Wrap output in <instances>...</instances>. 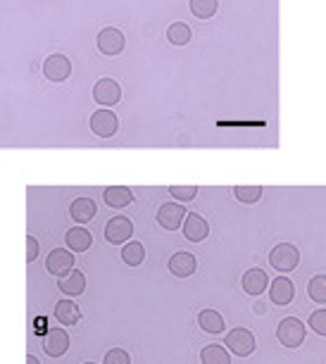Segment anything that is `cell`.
Masks as SVG:
<instances>
[{
	"label": "cell",
	"instance_id": "obj_1",
	"mask_svg": "<svg viewBox=\"0 0 326 364\" xmlns=\"http://www.w3.org/2000/svg\"><path fill=\"white\" fill-rule=\"evenodd\" d=\"M269 264L274 267L276 272L290 274L300 264V252H298L293 243H276L274 248L269 250Z\"/></svg>",
	"mask_w": 326,
	"mask_h": 364
},
{
	"label": "cell",
	"instance_id": "obj_2",
	"mask_svg": "<svg viewBox=\"0 0 326 364\" xmlns=\"http://www.w3.org/2000/svg\"><path fill=\"white\" fill-rule=\"evenodd\" d=\"M224 343H227V348L231 350V353L239 355V357H250L257 348L255 333L250 331V328H243V326L231 328V331L224 336Z\"/></svg>",
	"mask_w": 326,
	"mask_h": 364
},
{
	"label": "cell",
	"instance_id": "obj_3",
	"mask_svg": "<svg viewBox=\"0 0 326 364\" xmlns=\"http://www.w3.org/2000/svg\"><path fill=\"white\" fill-rule=\"evenodd\" d=\"M305 333H308L305 331V324L295 317L281 319L276 326V338L281 346H286V348H300L305 343Z\"/></svg>",
	"mask_w": 326,
	"mask_h": 364
},
{
	"label": "cell",
	"instance_id": "obj_4",
	"mask_svg": "<svg viewBox=\"0 0 326 364\" xmlns=\"http://www.w3.org/2000/svg\"><path fill=\"white\" fill-rule=\"evenodd\" d=\"M96 46H98V50L105 55V58H117V55L124 53L126 38H124V33L117 29V26H105L103 31H98Z\"/></svg>",
	"mask_w": 326,
	"mask_h": 364
},
{
	"label": "cell",
	"instance_id": "obj_5",
	"mask_svg": "<svg viewBox=\"0 0 326 364\" xmlns=\"http://www.w3.org/2000/svg\"><path fill=\"white\" fill-rule=\"evenodd\" d=\"M91 132L98 136V139H112L114 134L119 132V117L112 112V109H98V112L91 114Z\"/></svg>",
	"mask_w": 326,
	"mask_h": 364
},
{
	"label": "cell",
	"instance_id": "obj_6",
	"mask_svg": "<svg viewBox=\"0 0 326 364\" xmlns=\"http://www.w3.org/2000/svg\"><path fill=\"white\" fill-rule=\"evenodd\" d=\"M134 236V224L129 217H112L110 222L105 224V240L112 245H121L126 240H131Z\"/></svg>",
	"mask_w": 326,
	"mask_h": 364
},
{
	"label": "cell",
	"instance_id": "obj_7",
	"mask_svg": "<svg viewBox=\"0 0 326 364\" xmlns=\"http://www.w3.org/2000/svg\"><path fill=\"white\" fill-rule=\"evenodd\" d=\"M93 100L103 107H112L121 100V86L114 79H98L93 86Z\"/></svg>",
	"mask_w": 326,
	"mask_h": 364
},
{
	"label": "cell",
	"instance_id": "obj_8",
	"mask_svg": "<svg viewBox=\"0 0 326 364\" xmlns=\"http://www.w3.org/2000/svg\"><path fill=\"white\" fill-rule=\"evenodd\" d=\"M183 222H186V208L181 203H165L158 210V224L167 231H176L181 229Z\"/></svg>",
	"mask_w": 326,
	"mask_h": 364
},
{
	"label": "cell",
	"instance_id": "obj_9",
	"mask_svg": "<svg viewBox=\"0 0 326 364\" xmlns=\"http://www.w3.org/2000/svg\"><path fill=\"white\" fill-rule=\"evenodd\" d=\"M72 74V63L65 55H50L43 63V77L53 81V84H63V81L70 79Z\"/></svg>",
	"mask_w": 326,
	"mask_h": 364
},
{
	"label": "cell",
	"instance_id": "obj_10",
	"mask_svg": "<svg viewBox=\"0 0 326 364\" xmlns=\"http://www.w3.org/2000/svg\"><path fill=\"white\" fill-rule=\"evenodd\" d=\"M295 298V284L288 277H276L269 284V302H274L278 307L290 305Z\"/></svg>",
	"mask_w": 326,
	"mask_h": 364
},
{
	"label": "cell",
	"instance_id": "obj_11",
	"mask_svg": "<svg viewBox=\"0 0 326 364\" xmlns=\"http://www.w3.org/2000/svg\"><path fill=\"white\" fill-rule=\"evenodd\" d=\"M43 350L50 357H63L70 350V333L65 328H48L43 336Z\"/></svg>",
	"mask_w": 326,
	"mask_h": 364
},
{
	"label": "cell",
	"instance_id": "obj_12",
	"mask_svg": "<svg viewBox=\"0 0 326 364\" xmlns=\"http://www.w3.org/2000/svg\"><path fill=\"white\" fill-rule=\"evenodd\" d=\"M169 272L174 274L176 279H188V277H193L195 269H198V259H195L191 252H174L172 257H169Z\"/></svg>",
	"mask_w": 326,
	"mask_h": 364
},
{
	"label": "cell",
	"instance_id": "obj_13",
	"mask_svg": "<svg viewBox=\"0 0 326 364\" xmlns=\"http://www.w3.org/2000/svg\"><path fill=\"white\" fill-rule=\"evenodd\" d=\"M45 269H48V274H53V277H65V274H70L74 269V257L70 250H63V248H55L50 250L48 259H45Z\"/></svg>",
	"mask_w": 326,
	"mask_h": 364
},
{
	"label": "cell",
	"instance_id": "obj_14",
	"mask_svg": "<svg viewBox=\"0 0 326 364\" xmlns=\"http://www.w3.org/2000/svg\"><path fill=\"white\" fill-rule=\"evenodd\" d=\"M241 284H243V291L248 295H253V298H257V295H262L269 288V277L264 274V269H260V267H253V269H248L243 274Z\"/></svg>",
	"mask_w": 326,
	"mask_h": 364
},
{
	"label": "cell",
	"instance_id": "obj_15",
	"mask_svg": "<svg viewBox=\"0 0 326 364\" xmlns=\"http://www.w3.org/2000/svg\"><path fill=\"white\" fill-rule=\"evenodd\" d=\"M181 229L186 240H191V243H202L210 236V224L200 215H193V212L186 215V222H183Z\"/></svg>",
	"mask_w": 326,
	"mask_h": 364
},
{
	"label": "cell",
	"instance_id": "obj_16",
	"mask_svg": "<svg viewBox=\"0 0 326 364\" xmlns=\"http://www.w3.org/2000/svg\"><path fill=\"white\" fill-rule=\"evenodd\" d=\"M58 288L63 291L65 295H70V298H77L86 291V277L84 272L79 269H72L70 274H65V277L58 279Z\"/></svg>",
	"mask_w": 326,
	"mask_h": 364
},
{
	"label": "cell",
	"instance_id": "obj_17",
	"mask_svg": "<svg viewBox=\"0 0 326 364\" xmlns=\"http://www.w3.org/2000/svg\"><path fill=\"white\" fill-rule=\"evenodd\" d=\"M65 240H67V248L74 250V252H86L88 248H91L93 243V236L91 231L84 229V226H72L70 231L65 233Z\"/></svg>",
	"mask_w": 326,
	"mask_h": 364
},
{
	"label": "cell",
	"instance_id": "obj_18",
	"mask_svg": "<svg viewBox=\"0 0 326 364\" xmlns=\"http://www.w3.org/2000/svg\"><path fill=\"white\" fill-rule=\"evenodd\" d=\"M96 212H98V205L96 200H91V198H77V200L70 205V215L74 222H79V224L91 222V219L96 217Z\"/></svg>",
	"mask_w": 326,
	"mask_h": 364
},
{
	"label": "cell",
	"instance_id": "obj_19",
	"mask_svg": "<svg viewBox=\"0 0 326 364\" xmlns=\"http://www.w3.org/2000/svg\"><path fill=\"white\" fill-rule=\"evenodd\" d=\"M198 326L210 336H217V333L227 331V321H224V317L217 310H210V307L198 314Z\"/></svg>",
	"mask_w": 326,
	"mask_h": 364
},
{
	"label": "cell",
	"instance_id": "obj_20",
	"mask_svg": "<svg viewBox=\"0 0 326 364\" xmlns=\"http://www.w3.org/2000/svg\"><path fill=\"white\" fill-rule=\"evenodd\" d=\"M53 317H55L63 326H74V324H79L81 310L77 307V302H74V300H60L58 305H55V312H53Z\"/></svg>",
	"mask_w": 326,
	"mask_h": 364
},
{
	"label": "cell",
	"instance_id": "obj_21",
	"mask_svg": "<svg viewBox=\"0 0 326 364\" xmlns=\"http://www.w3.org/2000/svg\"><path fill=\"white\" fill-rule=\"evenodd\" d=\"M103 200L105 205H110V208L119 210L134 203V193H131V188H126V186H107L103 191Z\"/></svg>",
	"mask_w": 326,
	"mask_h": 364
},
{
	"label": "cell",
	"instance_id": "obj_22",
	"mask_svg": "<svg viewBox=\"0 0 326 364\" xmlns=\"http://www.w3.org/2000/svg\"><path fill=\"white\" fill-rule=\"evenodd\" d=\"M193 38V29L186 22H174L167 26V41L172 46H188Z\"/></svg>",
	"mask_w": 326,
	"mask_h": 364
},
{
	"label": "cell",
	"instance_id": "obj_23",
	"mask_svg": "<svg viewBox=\"0 0 326 364\" xmlns=\"http://www.w3.org/2000/svg\"><path fill=\"white\" fill-rule=\"evenodd\" d=\"M121 259L129 264V267H141L146 259V248L141 240H129L124 243V248H121Z\"/></svg>",
	"mask_w": 326,
	"mask_h": 364
},
{
	"label": "cell",
	"instance_id": "obj_24",
	"mask_svg": "<svg viewBox=\"0 0 326 364\" xmlns=\"http://www.w3.org/2000/svg\"><path fill=\"white\" fill-rule=\"evenodd\" d=\"M200 362L202 364H231V355L224 346H205L200 350Z\"/></svg>",
	"mask_w": 326,
	"mask_h": 364
},
{
	"label": "cell",
	"instance_id": "obj_25",
	"mask_svg": "<svg viewBox=\"0 0 326 364\" xmlns=\"http://www.w3.org/2000/svg\"><path fill=\"white\" fill-rule=\"evenodd\" d=\"M188 10L198 19H212L217 15V10H219V0H191Z\"/></svg>",
	"mask_w": 326,
	"mask_h": 364
},
{
	"label": "cell",
	"instance_id": "obj_26",
	"mask_svg": "<svg viewBox=\"0 0 326 364\" xmlns=\"http://www.w3.org/2000/svg\"><path fill=\"white\" fill-rule=\"evenodd\" d=\"M308 295H310V300L324 305V302H326V274H315V277L310 279Z\"/></svg>",
	"mask_w": 326,
	"mask_h": 364
},
{
	"label": "cell",
	"instance_id": "obj_27",
	"mask_svg": "<svg viewBox=\"0 0 326 364\" xmlns=\"http://www.w3.org/2000/svg\"><path fill=\"white\" fill-rule=\"evenodd\" d=\"M234 196L243 205H255L262 198V186H234Z\"/></svg>",
	"mask_w": 326,
	"mask_h": 364
},
{
	"label": "cell",
	"instance_id": "obj_28",
	"mask_svg": "<svg viewBox=\"0 0 326 364\" xmlns=\"http://www.w3.org/2000/svg\"><path fill=\"white\" fill-rule=\"evenodd\" d=\"M308 324H310L312 331L319 333V336H324V338H326V307L312 312V314H310V319H308Z\"/></svg>",
	"mask_w": 326,
	"mask_h": 364
},
{
	"label": "cell",
	"instance_id": "obj_29",
	"mask_svg": "<svg viewBox=\"0 0 326 364\" xmlns=\"http://www.w3.org/2000/svg\"><path fill=\"white\" fill-rule=\"evenodd\" d=\"M169 193H172L179 203H191L193 198L198 196V186H195V183H191V186H172Z\"/></svg>",
	"mask_w": 326,
	"mask_h": 364
},
{
	"label": "cell",
	"instance_id": "obj_30",
	"mask_svg": "<svg viewBox=\"0 0 326 364\" xmlns=\"http://www.w3.org/2000/svg\"><path fill=\"white\" fill-rule=\"evenodd\" d=\"M105 364H131V355L121 348H112L110 353L105 355Z\"/></svg>",
	"mask_w": 326,
	"mask_h": 364
},
{
	"label": "cell",
	"instance_id": "obj_31",
	"mask_svg": "<svg viewBox=\"0 0 326 364\" xmlns=\"http://www.w3.org/2000/svg\"><path fill=\"white\" fill-rule=\"evenodd\" d=\"M38 257V240L33 236H26V262H33Z\"/></svg>",
	"mask_w": 326,
	"mask_h": 364
},
{
	"label": "cell",
	"instance_id": "obj_32",
	"mask_svg": "<svg viewBox=\"0 0 326 364\" xmlns=\"http://www.w3.org/2000/svg\"><path fill=\"white\" fill-rule=\"evenodd\" d=\"M26 364H40L33 355H26Z\"/></svg>",
	"mask_w": 326,
	"mask_h": 364
},
{
	"label": "cell",
	"instance_id": "obj_33",
	"mask_svg": "<svg viewBox=\"0 0 326 364\" xmlns=\"http://www.w3.org/2000/svg\"><path fill=\"white\" fill-rule=\"evenodd\" d=\"M255 312H260V314L264 312V305H262V302H255Z\"/></svg>",
	"mask_w": 326,
	"mask_h": 364
},
{
	"label": "cell",
	"instance_id": "obj_34",
	"mask_svg": "<svg viewBox=\"0 0 326 364\" xmlns=\"http://www.w3.org/2000/svg\"><path fill=\"white\" fill-rule=\"evenodd\" d=\"M84 364H98V362H84Z\"/></svg>",
	"mask_w": 326,
	"mask_h": 364
}]
</instances>
